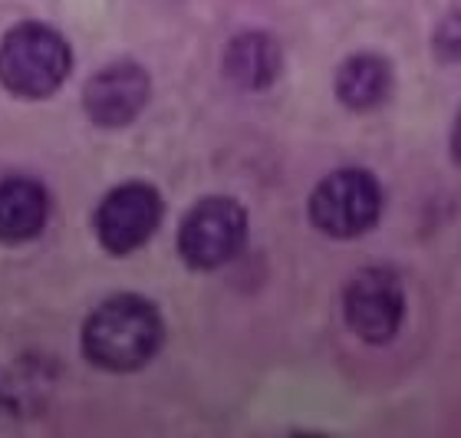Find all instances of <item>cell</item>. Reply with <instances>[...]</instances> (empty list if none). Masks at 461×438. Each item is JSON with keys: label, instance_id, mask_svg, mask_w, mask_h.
I'll return each mask as SVG.
<instances>
[{"label": "cell", "instance_id": "cell-1", "mask_svg": "<svg viewBox=\"0 0 461 438\" xmlns=\"http://www.w3.org/2000/svg\"><path fill=\"white\" fill-rule=\"evenodd\" d=\"M162 316L142 297H113L86 320L83 350L103 370L129 372L152 360L162 346Z\"/></svg>", "mask_w": 461, "mask_h": 438}, {"label": "cell", "instance_id": "cell-11", "mask_svg": "<svg viewBox=\"0 0 461 438\" xmlns=\"http://www.w3.org/2000/svg\"><path fill=\"white\" fill-rule=\"evenodd\" d=\"M452 152L461 162V113H458V119H455V129H452Z\"/></svg>", "mask_w": 461, "mask_h": 438}, {"label": "cell", "instance_id": "cell-9", "mask_svg": "<svg viewBox=\"0 0 461 438\" xmlns=\"http://www.w3.org/2000/svg\"><path fill=\"white\" fill-rule=\"evenodd\" d=\"M393 89V67L375 53L346 59L337 73V96L349 109H375Z\"/></svg>", "mask_w": 461, "mask_h": 438}, {"label": "cell", "instance_id": "cell-10", "mask_svg": "<svg viewBox=\"0 0 461 438\" xmlns=\"http://www.w3.org/2000/svg\"><path fill=\"white\" fill-rule=\"evenodd\" d=\"M280 57L274 40L260 37V33H248V37H238L228 50V73L234 83L240 87H267L270 79L277 77Z\"/></svg>", "mask_w": 461, "mask_h": 438}, {"label": "cell", "instance_id": "cell-2", "mask_svg": "<svg viewBox=\"0 0 461 438\" xmlns=\"http://www.w3.org/2000/svg\"><path fill=\"white\" fill-rule=\"evenodd\" d=\"M69 47L53 27L20 23L0 40V83L14 96L43 99L69 77Z\"/></svg>", "mask_w": 461, "mask_h": 438}, {"label": "cell", "instance_id": "cell-3", "mask_svg": "<svg viewBox=\"0 0 461 438\" xmlns=\"http://www.w3.org/2000/svg\"><path fill=\"white\" fill-rule=\"evenodd\" d=\"M383 188L363 169H339L310 195V221L330 238H359L379 221Z\"/></svg>", "mask_w": 461, "mask_h": 438}, {"label": "cell", "instance_id": "cell-4", "mask_svg": "<svg viewBox=\"0 0 461 438\" xmlns=\"http://www.w3.org/2000/svg\"><path fill=\"white\" fill-rule=\"evenodd\" d=\"M248 241V214L234 198L198 201L182 221L178 251L198 270H214L238 258Z\"/></svg>", "mask_w": 461, "mask_h": 438}, {"label": "cell", "instance_id": "cell-6", "mask_svg": "<svg viewBox=\"0 0 461 438\" xmlns=\"http://www.w3.org/2000/svg\"><path fill=\"white\" fill-rule=\"evenodd\" d=\"M162 221V198L149 185H119L96 211V238L109 254H132Z\"/></svg>", "mask_w": 461, "mask_h": 438}, {"label": "cell", "instance_id": "cell-7", "mask_svg": "<svg viewBox=\"0 0 461 438\" xmlns=\"http://www.w3.org/2000/svg\"><path fill=\"white\" fill-rule=\"evenodd\" d=\"M149 99V77L135 63H115L89 79L86 113L99 125H125L142 113Z\"/></svg>", "mask_w": 461, "mask_h": 438}, {"label": "cell", "instance_id": "cell-5", "mask_svg": "<svg viewBox=\"0 0 461 438\" xmlns=\"http://www.w3.org/2000/svg\"><path fill=\"white\" fill-rule=\"evenodd\" d=\"M346 324L359 340L366 343H389L405 316V294L399 277L383 270V267H369L349 280L343 297Z\"/></svg>", "mask_w": 461, "mask_h": 438}, {"label": "cell", "instance_id": "cell-8", "mask_svg": "<svg viewBox=\"0 0 461 438\" xmlns=\"http://www.w3.org/2000/svg\"><path fill=\"white\" fill-rule=\"evenodd\" d=\"M50 214V198L43 185L30 178L0 181V241L23 244L37 238Z\"/></svg>", "mask_w": 461, "mask_h": 438}]
</instances>
